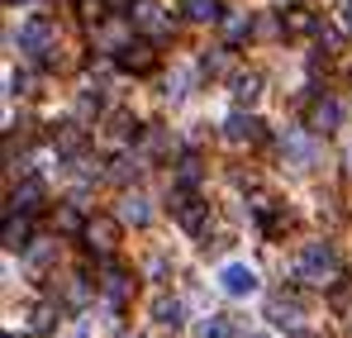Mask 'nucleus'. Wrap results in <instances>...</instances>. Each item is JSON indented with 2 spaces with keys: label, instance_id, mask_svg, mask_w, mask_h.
<instances>
[{
  "label": "nucleus",
  "instance_id": "nucleus-1",
  "mask_svg": "<svg viewBox=\"0 0 352 338\" xmlns=\"http://www.w3.org/2000/svg\"><path fill=\"white\" fill-rule=\"evenodd\" d=\"M343 277H348V272H343V257H338L333 243H309V248L300 253V282H305V286L333 291Z\"/></svg>",
  "mask_w": 352,
  "mask_h": 338
},
{
  "label": "nucleus",
  "instance_id": "nucleus-2",
  "mask_svg": "<svg viewBox=\"0 0 352 338\" xmlns=\"http://www.w3.org/2000/svg\"><path fill=\"white\" fill-rule=\"evenodd\" d=\"M119 233H124V220H115V215H91L86 229H81V243H86L96 257H110L119 248Z\"/></svg>",
  "mask_w": 352,
  "mask_h": 338
},
{
  "label": "nucleus",
  "instance_id": "nucleus-3",
  "mask_svg": "<svg viewBox=\"0 0 352 338\" xmlns=\"http://www.w3.org/2000/svg\"><path fill=\"white\" fill-rule=\"evenodd\" d=\"M172 215L186 233H205V224H210V205H205L190 186H176L172 191Z\"/></svg>",
  "mask_w": 352,
  "mask_h": 338
},
{
  "label": "nucleus",
  "instance_id": "nucleus-4",
  "mask_svg": "<svg viewBox=\"0 0 352 338\" xmlns=\"http://www.w3.org/2000/svg\"><path fill=\"white\" fill-rule=\"evenodd\" d=\"M53 43H58V24H53V19L34 14V19H24V24H19V48H24L29 57H43V62H48Z\"/></svg>",
  "mask_w": 352,
  "mask_h": 338
},
{
  "label": "nucleus",
  "instance_id": "nucleus-5",
  "mask_svg": "<svg viewBox=\"0 0 352 338\" xmlns=\"http://www.w3.org/2000/svg\"><path fill=\"white\" fill-rule=\"evenodd\" d=\"M115 67L119 72H153L157 67V48L148 39H129V43L115 48Z\"/></svg>",
  "mask_w": 352,
  "mask_h": 338
},
{
  "label": "nucleus",
  "instance_id": "nucleus-6",
  "mask_svg": "<svg viewBox=\"0 0 352 338\" xmlns=\"http://www.w3.org/2000/svg\"><path fill=\"white\" fill-rule=\"evenodd\" d=\"M224 138H229L234 148H252V143H262V119L238 105V110L224 119Z\"/></svg>",
  "mask_w": 352,
  "mask_h": 338
},
{
  "label": "nucleus",
  "instance_id": "nucleus-7",
  "mask_svg": "<svg viewBox=\"0 0 352 338\" xmlns=\"http://www.w3.org/2000/svg\"><path fill=\"white\" fill-rule=\"evenodd\" d=\"M129 19H133V29H143V34H153V39H167V34H172V19H167L162 5H153V0H133V5H129Z\"/></svg>",
  "mask_w": 352,
  "mask_h": 338
},
{
  "label": "nucleus",
  "instance_id": "nucleus-8",
  "mask_svg": "<svg viewBox=\"0 0 352 338\" xmlns=\"http://www.w3.org/2000/svg\"><path fill=\"white\" fill-rule=\"evenodd\" d=\"M219 291L234 295V300H243V295L257 291V272H252L248 262H224V267H219Z\"/></svg>",
  "mask_w": 352,
  "mask_h": 338
},
{
  "label": "nucleus",
  "instance_id": "nucleus-9",
  "mask_svg": "<svg viewBox=\"0 0 352 338\" xmlns=\"http://www.w3.org/2000/svg\"><path fill=\"white\" fill-rule=\"evenodd\" d=\"M338 124H343V105L338 101H329V96L309 101V114H305V129L309 134H333Z\"/></svg>",
  "mask_w": 352,
  "mask_h": 338
},
{
  "label": "nucleus",
  "instance_id": "nucleus-10",
  "mask_svg": "<svg viewBox=\"0 0 352 338\" xmlns=\"http://www.w3.org/2000/svg\"><path fill=\"white\" fill-rule=\"evenodd\" d=\"M267 319H272L276 329H300L305 310H300V300H295V295H286V291H276V295L267 300Z\"/></svg>",
  "mask_w": 352,
  "mask_h": 338
},
{
  "label": "nucleus",
  "instance_id": "nucleus-11",
  "mask_svg": "<svg viewBox=\"0 0 352 338\" xmlns=\"http://www.w3.org/2000/svg\"><path fill=\"white\" fill-rule=\"evenodd\" d=\"M0 243L10 248V253H24L29 243H34V224H29V215H5V233H0Z\"/></svg>",
  "mask_w": 352,
  "mask_h": 338
},
{
  "label": "nucleus",
  "instance_id": "nucleus-12",
  "mask_svg": "<svg viewBox=\"0 0 352 338\" xmlns=\"http://www.w3.org/2000/svg\"><path fill=\"white\" fill-rule=\"evenodd\" d=\"M81 148H86V129L81 124H58L53 129V153L58 158H81Z\"/></svg>",
  "mask_w": 352,
  "mask_h": 338
},
{
  "label": "nucleus",
  "instance_id": "nucleus-13",
  "mask_svg": "<svg viewBox=\"0 0 352 338\" xmlns=\"http://www.w3.org/2000/svg\"><path fill=\"white\" fill-rule=\"evenodd\" d=\"M24 329H29V334H53V329H58V305H48V300L29 305V310H24Z\"/></svg>",
  "mask_w": 352,
  "mask_h": 338
},
{
  "label": "nucleus",
  "instance_id": "nucleus-14",
  "mask_svg": "<svg viewBox=\"0 0 352 338\" xmlns=\"http://www.w3.org/2000/svg\"><path fill=\"white\" fill-rule=\"evenodd\" d=\"M38 200H43V186H38L34 176H29L19 191H10V210H14V215H38Z\"/></svg>",
  "mask_w": 352,
  "mask_h": 338
},
{
  "label": "nucleus",
  "instance_id": "nucleus-15",
  "mask_svg": "<svg viewBox=\"0 0 352 338\" xmlns=\"http://www.w3.org/2000/svg\"><path fill=\"white\" fill-rule=\"evenodd\" d=\"M181 14L195 19V24H219V19H224L219 0H181Z\"/></svg>",
  "mask_w": 352,
  "mask_h": 338
},
{
  "label": "nucleus",
  "instance_id": "nucleus-16",
  "mask_svg": "<svg viewBox=\"0 0 352 338\" xmlns=\"http://www.w3.org/2000/svg\"><path fill=\"white\" fill-rule=\"evenodd\" d=\"M100 291H105L115 305H124V300L133 295V277H129V272H119V267H105V282H100Z\"/></svg>",
  "mask_w": 352,
  "mask_h": 338
},
{
  "label": "nucleus",
  "instance_id": "nucleus-17",
  "mask_svg": "<svg viewBox=\"0 0 352 338\" xmlns=\"http://www.w3.org/2000/svg\"><path fill=\"white\" fill-rule=\"evenodd\" d=\"M257 96H262V76H257V72H238L234 76V101L248 110V105H257Z\"/></svg>",
  "mask_w": 352,
  "mask_h": 338
},
{
  "label": "nucleus",
  "instance_id": "nucleus-18",
  "mask_svg": "<svg viewBox=\"0 0 352 338\" xmlns=\"http://www.w3.org/2000/svg\"><path fill=\"white\" fill-rule=\"evenodd\" d=\"M286 34H319V24L324 19H314V10H305V5H295V10H286Z\"/></svg>",
  "mask_w": 352,
  "mask_h": 338
},
{
  "label": "nucleus",
  "instance_id": "nucleus-19",
  "mask_svg": "<svg viewBox=\"0 0 352 338\" xmlns=\"http://www.w3.org/2000/svg\"><path fill=\"white\" fill-rule=\"evenodd\" d=\"M153 319H157L162 329H181V300H172V295H157V300H153Z\"/></svg>",
  "mask_w": 352,
  "mask_h": 338
},
{
  "label": "nucleus",
  "instance_id": "nucleus-20",
  "mask_svg": "<svg viewBox=\"0 0 352 338\" xmlns=\"http://www.w3.org/2000/svg\"><path fill=\"white\" fill-rule=\"evenodd\" d=\"M195 338H234V319L229 315H205L195 324Z\"/></svg>",
  "mask_w": 352,
  "mask_h": 338
},
{
  "label": "nucleus",
  "instance_id": "nucleus-21",
  "mask_svg": "<svg viewBox=\"0 0 352 338\" xmlns=\"http://www.w3.org/2000/svg\"><path fill=\"white\" fill-rule=\"evenodd\" d=\"M53 229H58V233H76V238H81L86 220H81V210H76V205H58V215H53Z\"/></svg>",
  "mask_w": 352,
  "mask_h": 338
},
{
  "label": "nucleus",
  "instance_id": "nucleus-22",
  "mask_svg": "<svg viewBox=\"0 0 352 338\" xmlns=\"http://www.w3.org/2000/svg\"><path fill=\"white\" fill-rule=\"evenodd\" d=\"M219 24H224V43H243L252 34V14H224Z\"/></svg>",
  "mask_w": 352,
  "mask_h": 338
},
{
  "label": "nucleus",
  "instance_id": "nucleus-23",
  "mask_svg": "<svg viewBox=\"0 0 352 338\" xmlns=\"http://www.w3.org/2000/svg\"><path fill=\"white\" fill-rule=\"evenodd\" d=\"M119 220H124V224H133V229H143L148 220H153V210H148V200H143V196H129V200H124V215H119Z\"/></svg>",
  "mask_w": 352,
  "mask_h": 338
},
{
  "label": "nucleus",
  "instance_id": "nucleus-24",
  "mask_svg": "<svg viewBox=\"0 0 352 338\" xmlns=\"http://www.w3.org/2000/svg\"><path fill=\"white\" fill-rule=\"evenodd\" d=\"M200 176H205L200 158H190V153H186V158L176 162V186H190V191H195V186H200Z\"/></svg>",
  "mask_w": 352,
  "mask_h": 338
},
{
  "label": "nucleus",
  "instance_id": "nucleus-25",
  "mask_svg": "<svg viewBox=\"0 0 352 338\" xmlns=\"http://www.w3.org/2000/svg\"><path fill=\"white\" fill-rule=\"evenodd\" d=\"M105 176H110V181H133V176H138V167H133V158H129V153H119Z\"/></svg>",
  "mask_w": 352,
  "mask_h": 338
},
{
  "label": "nucleus",
  "instance_id": "nucleus-26",
  "mask_svg": "<svg viewBox=\"0 0 352 338\" xmlns=\"http://www.w3.org/2000/svg\"><path fill=\"white\" fill-rule=\"evenodd\" d=\"M224 67H229V48H214V53L200 57V72H205V76H219Z\"/></svg>",
  "mask_w": 352,
  "mask_h": 338
},
{
  "label": "nucleus",
  "instance_id": "nucleus-27",
  "mask_svg": "<svg viewBox=\"0 0 352 338\" xmlns=\"http://www.w3.org/2000/svg\"><path fill=\"white\" fill-rule=\"evenodd\" d=\"M105 5H110V0H76V10H81L86 24H100V19H105Z\"/></svg>",
  "mask_w": 352,
  "mask_h": 338
},
{
  "label": "nucleus",
  "instance_id": "nucleus-28",
  "mask_svg": "<svg viewBox=\"0 0 352 338\" xmlns=\"http://www.w3.org/2000/svg\"><path fill=\"white\" fill-rule=\"evenodd\" d=\"M81 110H86V114H91V110H105V91H100V86H91V91L81 96Z\"/></svg>",
  "mask_w": 352,
  "mask_h": 338
},
{
  "label": "nucleus",
  "instance_id": "nucleus-29",
  "mask_svg": "<svg viewBox=\"0 0 352 338\" xmlns=\"http://www.w3.org/2000/svg\"><path fill=\"white\" fill-rule=\"evenodd\" d=\"M338 29H343V34H352V0H343V5H338Z\"/></svg>",
  "mask_w": 352,
  "mask_h": 338
},
{
  "label": "nucleus",
  "instance_id": "nucleus-30",
  "mask_svg": "<svg viewBox=\"0 0 352 338\" xmlns=\"http://www.w3.org/2000/svg\"><path fill=\"white\" fill-rule=\"evenodd\" d=\"M110 5H133V0H110Z\"/></svg>",
  "mask_w": 352,
  "mask_h": 338
},
{
  "label": "nucleus",
  "instance_id": "nucleus-31",
  "mask_svg": "<svg viewBox=\"0 0 352 338\" xmlns=\"http://www.w3.org/2000/svg\"><path fill=\"white\" fill-rule=\"evenodd\" d=\"M248 338H267V334H248Z\"/></svg>",
  "mask_w": 352,
  "mask_h": 338
},
{
  "label": "nucleus",
  "instance_id": "nucleus-32",
  "mask_svg": "<svg viewBox=\"0 0 352 338\" xmlns=\"http://www.w3.org/2000/svg\"><path fill=\"white\" fill-rule=\"evenodd\" d=\"M5 5H19V0H5Z\"/></svg>",
  "mask_w": 352,
  "mask_h": 338
},
{
  "label": "nucleus",
  "instance_id": "nucleus-33",
  "mask_svg": "<svg viewBox=\"0 0 352 338\" xmlns=\"http://www.w3.org/2000/svg\"><path fill=\"white\" fill-rule=\"evenodd\" d=\"M5 338H14V334H5Z\"/></svg>",
  "mask_w": 352,
  "mask_h": 338
}]
</instances>
